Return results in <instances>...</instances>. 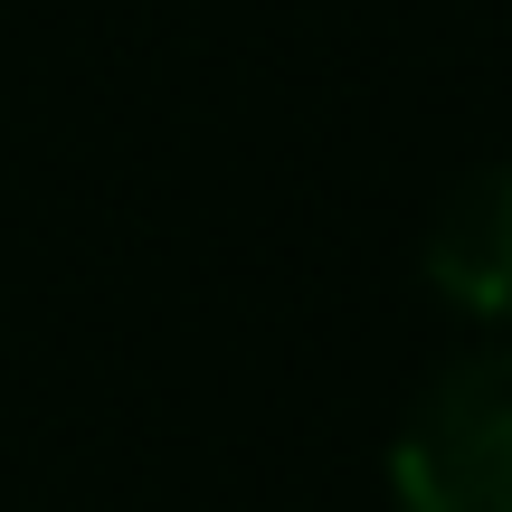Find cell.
Here are the masks:
<instances>
[{"label": "cell", "instance_id": "6da1fadb", "mask_svg": "<svg viewBox=\"0 0 512 512\" xmlns=\"http://www.w3.org/2000/svg\"><path fill=\"white\" fill-rule=\"evenodd\" d=\"M399 512H512V342L465 351L408 408Z\"/></svg>", "mask_w": 512, "mask_h": 512}, {"label": "cell", "instance_id": "7a4b0ae2", "mask_svg": "<svg viewBox=\"0 0 512 512\" xmlns=\"http://www.w3.org/2000/svg\"><path fill=\"white\" fill-rule=\"evenodd\" d=\"M427 275H437V294H456L465 313L512 323V162L446 200V219L427 228Z\"/></svg>", "mask_w": 512, "mask_h": 512}]
</instances>
